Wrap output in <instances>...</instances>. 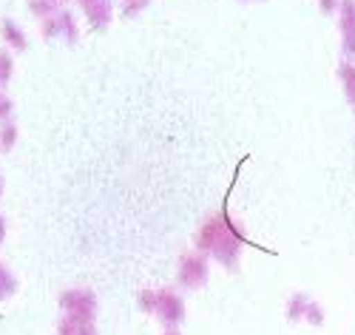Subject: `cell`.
Wrapping results in <instances>:
<instances>
[{
    "label": "cell",
    "instance_id": "cell-1",
    "mask_svg": "<svg viewBox=\"0 0 355 335\" xmlns=\"http://www.w3.org/2000/svg\"><path fill=\"white\" fill-rule=\"evenodd\" d=\"M193 245H196L193 250L205 253L208 259H216L227 270H236V264H239V256H242V248L245 245H253V241L239 227H236V222L230 219V213H227V199H225L222 202V210L202 222V227L196 230Z\"/></svg>",
    "mask_w": 355,
    "mask_h": 335
},
{
    "label": "cell",
    "instance_id": "cell-2",
    "mask_svg": "<svg viewBox=\"0 0 355 335\" xmlns=\"http://www.w3.org/2000/svg\"><path fill=\"white\" fill-rule=\"evenodd\" d=\"M57 304H60L63 316L77 318L83 324H94V318H97V295H94V290H88V287L63 290L60 298H57Z\"/></svg>",
    "mask_w": 355,
    "mask_h": 335
},
{
    "label": "cell",
    "instance_id": "cell-3",
    "mask_svg": "<svg viewBox=\"0 0 355 335\" xmlns=\"http://www.w3.org/2000/svg\"><path fill=\"white\" fill-rule=\"evenodd\" d=\"M211 279V261L205 253L191 250L180 259V267H176V282L185 290H202Z\"/></svg>",
    "mask_w": 355,
    "mask_h": 335
},
{
    "label": "cell",
    "instance_id": "cell-4",
    "mask_svg": "<svg viewBox=\"0 0 355 335\" xmlns=\"http://www.w3.org/2000/svg\"><path fill=\"white\" fill-rule=\"evenodd\" d=\"M165 329H180L185 321V301L173 287H159L157 290V313H154Z\"/></svg>",
    "mask_w": 355,
    "mask_h": 335
},
{
    "label": "cell",
    "instance_id": "cell-5",
    "mask_svg": "<svg viewBox=\"0 0 355 335\" xmlns=\"http://www.w3.org/2000/svg\"><path fill=\"white\" fill-rule=\"evenodd\" d=\"M338 20H341V43H344V54L355 60V0H341V6H338Z\"/></svg>",
    "mask_w": 355,
    "mask_h": 335
},
{
    "label": "cell",
    "instance_id": "cell-6",
    "mask_svg": "<svg viewBox=\"0 0 355 335\" xmlns=\"http://www.w3.org/2000/svg\"><path fill=\"white\" fill-rule=\"evenodd\" d=\"M85 23L94 28V32H103V28L111 23V0H92L88 6H83Z\"/></svg>",
    "mask_w": 355,
    "mask_h": 335
},
{
    "label": "cell",
    "instance_id": "cell-7",
    "mask_svg": "<svg viewBox=\"0 0 355 335\" xmlns=\"http://www.w3.org/2000/svg\"><path fill=\"white\" fill-rule=\"evenodd\" d=\"M0 37H3V43H6L9 49H15V51H26V49H28V37H26V32H23V26L15 23L12 17H6L3 23H0Z\"/></svg>",
    "mask_w": 355,
    "mask_h": 335
},
{
    "label": "cell",
    "instance_id": "cell-8",
    "mask_svg": "<svg viewBox=\"0 0 355 335\" xmlns=\"http://www.w3.org/2000/svg\"><path fill=\"white\" fill-rule=\"evenodd\" d=\"M310 301H313V298H310V295H304V293H293V295L287 298V307H284L287 321H304Z\"/></svg>",
    "mask_w": 355,
    "mask_h": 335
},
{
    "label": "cell",
    "instance_id": "cell-9",
    "mask_svg": "<svg viewBox=\"0 0 355 335\" xmlns=\"http://www.w3.org/2000/svg\"><path fill=\"white\" fill-rule=\"evenodd\" d=\"M57 26H60V37L66 43H77L80 37V26H77V17L69 12V9H60L57 12Z\"/></svg>",
    "mask_w": 355,
    "mask_h": 335
},
{
    "label": "cell",
    "instance_id": "cell-10",
    "mask_svg": "<svg viewBox=\"0 0 355 335\" xmlns=\"http://www.w3.org/2000/svg\"><path fill=\"white\" fill-rule=\"evenodd\" d=\"M338 77L344 83V94H347V100H349V105L355 111V63H349V60H347V63H341Z\"/></svg>",
    "mask_w": 355,
    "mask_h": 335
},
{
    "label": "cell",
    "instance_id": "cell-11",
    "mask_svg": "<svg viewBox=\"0 0 355 335\" xmlns=\"http://www.w3.org/2000/svg\"><path fill=\"white\" fill-rule=\"evenodd\" d=\"M28 12L40 20H49L60 12V0H28Z\"/></svg>",
    "mask_w": 355,
    "mask_h": 335
},
{
    "label": "cell",
    "instance_id": "cell-12",
    "mask_svg": "<svg viewBox=\"0 0 355 335\" xmlns=\"http://www.w3.org/2000/svg\"><path fill=\"white\" fill-rule=\"evenodd\" d=\"M17 293V279L12 276V270L0 261V301H6Z\"/></svg>",
    "mask_w": 355,
    "mask_h": 335
},
{
    "label": "cell",
    "instance_id": "cell-13",
    "mask_svg": "<svg viewBox=\"0 0 355 335\" xmlns=\"http://www.w3.org/2000/svg\"><path fill=\"white\" fill-rule=\"evenodd\" d=\"M88 327H94V324H83V321H77V318L60 316V324H57V335H83Z\"/></svg>",
    "mask_w": 355,
    "mask_h": 335
},
{
    "label": "cell",
    "instance_id": "cell-14",
    "mask_svg": "<svg viewBox=\"0 0 355 335\" xmlns=\"http://www.w3.org/2000/svg\"><path fill=\"white\" fill-rule=\"evenodd\" d=\"M17 137H20L17 123H12V119H9V123H3V126H0V151H12Z\"/></svg>",
    "mask_w": 355,
    "mask_h": 335
},
{
    "label": "cell",
    "instance_id": "cell-15",
    "mask_svg": "<svg viewBox=\"0 0 355 335\" xmlns=\"http://www.w3.org/2000/svg\"><path fill=\"white\" fill-rule=\"evenodd\" d=\"M137 304H139V310H142L145 316H154V313H157V290L145 287V290L137 295Z\"/></svg>",
    "mask_w": 355,
    "mask_h": 335
},
{
    "label": "cell",
    "instance_id": "cell-16",
    "mask_svg": "<svg viewBox=\"0 0 355 335\" xmlns=\"http://www.w3.org/2000/svg\"><path fill=\"white\" fill-rule=\"evenodd\" d=\"M15 74V60L9 51H0V85H6Z\"/></svg>",
    "mask_w": 355,
    "mask_h": 335
},
{
    "label": "cell",
    "instance_id": "cell-17",
    "mask_svg": "<svg viewBox=\"0 0 355 335\" xmlns=\"http://www.w3.org/2000/svg\"><path fill=\"white\" fill-rule=\"evenodd\" d=\"M40 35L43 40H57L60 37V26H57V15L49 17V20H40Z\"/></svg>",
    "mask_w": 355,
    "mask_h": 335
},
{
    "label": "cell",
    "instance_id": "cell-18",
    "mask_svg": "<svg viewBox=\"0 0 355 335\" xmlns=\"http://www.w3.org/2000/svg\"><path fill=\"white\" fill-rule=\"evenodd\" d=\"M304 321H307L310 327H321V324H324V310H321V304H318V301H310Z\"/></svg>",
    "mask_w": 355,
    "mask_h": 335
},
{
    "label": "cell",
    "instance_id": "cell-19",
    "mask_svg": "<svg viewBox=\"0 0 355 335\" xmlns=\"http://www.w3.org/2000/svg\"><path fill=\"white\" fill-rule=\"evenodd\" d=\"M12 114H15V100H12V97H6L3 91H0V126L9 123Z\"/></svg>",
    "mask_w": 355,
    "mask_h": 335
},
{
    "label": "cell",
    "instance_id": "cell-20",
    "mask_svg": "<svg viewBox=\"0 0 355 335\" xmlns=\"http://www.w3.org/2000/svg\"><path fill=\"white\" fill-rule=\"evenodd\" d=\"M148 3H151V0H123V15L125 17H137Z\"/></svg>",
    "mask_w": 355,
    "mask_h": 335
},
{
    "label": "cell",
    "instance_id": "cell-21",
    "mask_svg": "<svg viewBox=\"0 0 355 335\" xmlns=\"http://www.w3.org/2000/svg\"><path fill=\"white\" fill-rule=\"evenodd\" d=\"M318 6H321V12H324V15H333V12H338L341 0H318Z\"/></svg>",
    "mask_w": 355,
    "mask_h": 335
},
{
    "label": "cell",
    "instance_id": "cell-22",
    "mask_svg": "<svg viewBox=\"0 0 355 335\" xmlns=\"http://www.w3.org/2000/svg\"><path fill=\"white\" fill-rule=\"evenodd\" d=\"M6 233H9V225H6V216L0 213V248H3V241H6Z\"/></svg>",
    "mask_w": 355,
    "mask_h": 335
},
{
    "label": "cell",
    "instance_id": "cell-23",
    "mask_svg": "<svg viewBox=\"0 0 355 335\" xmlns=\"http://www.w3.org/2000/svg\"><path fill=\"white\" fill-rule=\"evenodd\" d=\"M83 335H97V327H88V329H85Z\"/></svg>",
    "mask_w": 355,
    "mask_h": 335
},
{
    "label": "cell",
    "instance_id": "cell-24",
    "mask_svg": "<svg viewBox=\"0 0 355 335\" xmlns=\"http://www.w3.org/2000/svg\"><path fill=\"white\" fill-rule=\"evenodd\" d=\"M162 335H182V332H180V329H165Z\"/></svg>",
    "mask_w": 355,
    "mask_h": 335
},
{
    "label": "cell",
    "instance_id": "cell-25",
    "mask_svg": "<svg viewBox=\"0 0 355 335\" xmlns=\"http://www.w3.org/2000/svg\"><path fill=\"white\" fill-rule=\"evenodd\" d=\"M77 3H80V6H88V3H92V0H77Z\"/></svg>",
    "mask_w": 355,
    "mask_h": 335
},
{
    "label": "cell",
    "instance_id": "cell-26",
    "mask_svg": "<svg viewBox=\"0 0 355 335\" xmlns=\"http://www.w3.org/2000/svg\"><path fill=\"white\" fill-rule=\"evenodd\" d=\"M0 196H3V176H0Z\"/></svg>",
    "mask_w": 355,
    "mask_h": 335
},
{
    "label": "cell",
    "instance_id": "cell-27",
    "mask_svg": "<svg viewBox=\"0 0 355 335\" xmlns=\"http://www.w3.org/2000/svg\"><path fill=\"white\" fill-rule=\"evenodd\" d=\"M0 88H3V85H0Z\"/></svg>",
    "mask_w": 355,
    "mask_h": 335
}]
</instances>
